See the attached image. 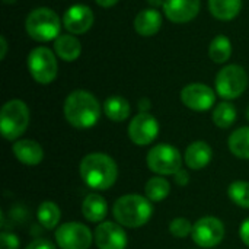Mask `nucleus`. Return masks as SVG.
Returning a JSON list of instances; mask_svg holds the SVG:
<instances>
[{
  "mask_svg": "<svg viewBox=\"0 0 249 249\" xmlns=\"http://www.w3.org/2000/svg\"><path fill=\"white\" fill-rule=\"evenodd\" d=\"M0 47H1V53H0V60H4L6 53H7V41L4 38V35L0 36Z\"/></svg>",
  "mask_w": 249,
  "mask_h": 249,
  "instance_id": "obj_35",
  "label": "nucleus"
},
{
  "mask_svg": "<svg viewBox=\"0 0 249 249\" xmlns=\"http://www.w3.org/2000/svg\"><path fill=\"white\" fill-rule=\"evenodd\" d=\"M36 219H38V223L44 229H47V231L57 229L60 226L58 223H60V219H61V210L54 201L45 200L38 206Z\"/></svg>",
  "mask_w": 249,
  "mask_h": 249,
  "instance_id": "obj_21",
  "label": "nucleus"
},
{
  "mask_svg": "<svg viewBox=\"0 0 249 249\" xmlns=\"http://www.w3.org/2000/svg\"><path fill=\"white\" fill-rule=\"evenodd\" d=\"M20 242L19 238L12 232H1L0 233V249H19Z\"/></svg>",
  "mask_w": 249,
  "mask_h": 249,
  "instance_id": "obj_30",
  "label": "nucleus"
},
{
  "mask_svg": "<svg viewBox=\"0 0 249 249\" xmlns=\"http://www.w3.org/2000/svg\"><path fill=\"white\" fill-rule=\"evenodd\" d=\"M225 223L214 216L200 217L193 225L191 239L200 248H214L225 239Z\"/></svg>",
  "mask_w": 249,
  "mask_h": 249,
  "instance_id": "obj_10",
  "label": "nucleus"
},
{
  "mask_svg": "<svg viewBox=\"0 0 249 249\" xmlns=\"http://www.w3.org/2000/svg\"><path fill=\"white\" fill-rule=\"evenodd\" d=\"M171 193V184L165 177H152L147 179L144 185V197L150 200L152 203H160L163 201Z\"/></svg>",
  "mask_w": 249,
  "mask_h": 249,
  "instance_id": "obj_25",
  "label": "nucleus"
},
{
  "mask_svg": "<svg viewBox=\"0 0 249 249\" xmlns=\"http://www.w3.org/2000/svg\"><path fill=\"white\" fill-rule=\"evenodd\" d=\"M12 152L15 158L26 166L39 165L44 160V149L42 146L31 139H20L16 140L12 146Z\"/></svg>",
  "mask_w": 249,
  "mask_h": 249,
  "instance_id": "obj_17",
  "label": "nucleus"
},
{
  "mask_svg": "<svg viewBox=\"0 0 249 249\" xmlns=\"http://www.w3.org/2000/svg\"><path fill=\"white\" fill-rule=\"evenodd\" d=\"M104 112L107 118L114 123H123L130 117L131 107L128 101L123 96H109L104 102Z\"/></svg>",
  "mask_w": 249,
  "mask_h": 249,
  "instance_id": "obj_23",
  "label": "nucleus"
},
{
  "mask_svg": "<svg viewBox=\"0 0 249 249\" xmlns=\"http://www.w3.org/2000/svg\"><path fill=\"white\" fill-rule=\"evenodd\" d=\"M162 26V15L156 9H143L134 19V29L142 36H153Z\"/></svg>",
  "mask_w": 249,
  "mask_h": 249,
  "instance_id": "obj_19",
  "label": "nucleus"
},
{
  "mask_svg": "<svg viewBox=\"0 0 249 249\" xmlns=\"http://www.w3.org/2000/svg\"><path fill=\"white\" fill-rule=\"evenodd\" d=\"M236 117H238L236 108L229 101H223V102L217 104V107L213 109V114H212L213 123L219 128L232 127L236 121Z\"/></svg>",
  "mask_w": 249,
  "mask_h": 249,
  "instance_id": "obj_26",
  "label": "nucleus"
},
{
  "mask_svg": "<svg viewBox=\"0 0 249 249\" xmlns=\"http://www.w3.org/2000/svg\"><path fill=\"white\" fill-rule=\"evenodd\" d=\"M29 125V108L20 99L7 101L0 111V133L9 142H16Z\"/></svg>",
  "mask_w": 249,
  "mask_h": 249,
  "instance_id": "obj_4",
  "label": "nucleus"
},
{
  "mask_svg": "<svg viewBox=\"0 0 249 249\" xmlns=\"http://www.w3.org/2000/svg\"><path fill=\"white\" fill-rule=\"evenodd\" d=\"M210 13L220 20H232L242 9V0H209Z\"/></svg>",
  "mask_w": 249,
  "mask_h": 249,
  "instance_id": "obj_24",
  "label": "nucleus"
},
{
  "mask_svg": "<svg viewBox=\"0 0 249 249\" xmlns=\"http://www.w3.org/2000/svg\"><path fill=\"white\" fill-rule=\"evenodd\" d=\"M165 16L174 23H187L200 12V0H165Z\"/></svg>",
  "mask_w": 249,
  "mask_h": 249,
  "instance_id": "obj_15",
  "label": "nucleus"
},
{
  "mask_svg": "<svg viewBox=\"0 0 249 249\" xmlns=\"http://www.w3.org/2000/svg\"><path fill=\"white\" fill-rule=\"evenodd\" d=\"M55 54L64 61H74L82 53L80 41L71 34H63L54 41Z\"/></svg>",
  "mask_w": 249,
  "mask_h": 249,
  "instance_id": "obj_20",
  "label": "nucleus"
},
{
  "mask_svg": "<svg viewBox=\"0 0 249 249\" xmlns=\"http://www.w3.org/2000/svg\"><path fill=\"white\" fill-rule=\"evenodd\" d=\"M108 213V204L107 200L98 194L90 193L85 197L82 203V214L89 223H102Z\"/></svg>",
  "mask_w": 249,
  "mask_h": 249,
  "instance_id": "obj_18",
  "label": "nucleus"
},
{
  "mask_svg": "<svg viewBox=\"0 0 249 249\" xmlns=\"http://www.w3.org/2000/svg\"><path fill=\"white\" fill-rule=\"evenodd\" d=\"M127 133L133 144L144 147L156 140L159 134V123L150 112H139L131 118Z\"/></svg>",
  "mask_w": 249,
  "mask_h": 249,
  "instance_id": "obj_11",
  "label": "nucleus"
},
{
  "mask_svg": "<svg viewBox=\"0 0 249 249\" xmlns=\"http://www.w3.org/2000/svg\"><path fill=\"white\" fill-rule=\"evenodd\" d=\"M247 117H248V120H249V107H248V109H247Z\"/></svg>",
  "mask_w": 249,
  "mask_h": 249,
  "instance_id": "obj_39",
  "label": "nucleus"
},
{
  "mask_svg": "<svg viewBox=\"0 0 249 249\" xmlns=\"http://www.w3.org/2000/svg\"><path fill=\"white\" fill-rule=\"evenodd\" d=\"M25 28L32 39L38 42H47L53 39L55 41L60 36L58 34L61 29V22L53 9L38 7L28 15Z\"/></svg>",
  "mask_w": 249,
  "mask_h": 249,
  "instance_id": "obj_5",
  "label": "nucleus"
},
{
  "mask_svg": "<svg viewBox=\"0 0 249 249\" xmlns=\"http://www.w3.org/2000/svg\"><path fill=\"white\" fill-rule=\"evenodd\" d=\"M66 121L74 128H90L96 125L101 118L102 108L96 96L88 90H73L67 95L63 107Z\"/></svg>",
  "mask_w": 249,
  "mask_h": 249,
  "instance_id": "obj_2",
  "label": "nucleus"
},
{
  "mask_svg": "<svg viewBox=\"0 0 249 249\" xmlns=\"http://www.w3.org/2000/svg\"><path fill=\"white\" fill-rule=\"evenodd\" d=\"M149 4H152L153 7H159V6H163L165 4V0H147Z\"/></svg>",
  "mask_w": 249,
  "mask_h": 249,
  "instance_id": "obj_37",
  "label": "nucleus"
},
{
  "mask_svg": "<svg viewBox=\"0 0 249 249\" xmlns=\"http://www.w3.org/2000/svg\"><path fill=\"white\" fill-rule=\"evenodd\" d=\"M248 86V74L244 67L229 64L223 67L216 76V92L225 101L239 98Z\"/></svg>",
  "mask_w": 249,
  "mask_h": 249,
  "instance_id": "obj_7",
  "label": "nucleus"
},
{
  "mask_svg": "<svg viewBox=\"0 0 249 249\" xmlns=\"http://www.w3.org/2000/svg\"><path fill=\"white\" fill-rule=\"evenodd\" d=\"M137 108H139V112H149V109L152 108V102L149 98H142L139 102H137Z\"/></svg>",
  "mask_w": 249,
  "mask_h": 249,
  "instance_id": "obj_34",
  "label": "nucleus"
},
{
  "mask_svg": "<svg viewBox=\"0 0 249 249\" xmlns=\"http://www.w3.org/2000/svg\"><path fill=\"white\" fill-rule=\"evenodd\" d=\"M229 152L242 160H249V127L236 128L228 139Z\"/></svg>",
  "mask_w": 249,
  "mask_h": 249,
  "instance_id": "obj_22",
  "label": "nucleus"
},
{
  "mask_svg": "<svg viewBox=\"0 0 249 249\" xmlns=\"http://www.w3.org/2000/svg\"><path fill=\"white\" fill-rule=\"evenodd\" d=\"M3 1H4L6 4H9V3H15L16 0H3Z\"/></svg>",
  "mask_w": 249,
  "mask_h": 249,
  "instance_id": "obj_38",
  "label": "nucleus"
},
{
  "mask_svg": "<svg viewBox=\"0 0 249 249\" xmlns=\"http://www.w3.org/2000/svg\"><path fill=\"white\" fill-rule=\"evenodd\" d=\"M80 179L95 191H105L114 187L118 179V165L107 153L92 152L83 156L79 163Z\"/></svg>",
  "mask_w": 249,
  "mask_h": 249,
  "instance_id": "obj_1",
  "label": "nucleus"
},
{
  "mask_svg": "<svg viewBox=\"0 0 249 249\" xmlns=\"http://www.w3.org/2000/svg\"><path fill=\"white\" fill-rule=\"evenodd\" d=\"M228 197L229 200L241 207L249 210V182L244 179H238L229 184L228 187Z\"/></svg>",
  "mask_w": 249,
  "mask_h": 249,
  "instance_id": "obj_28",
  "label": "nucleus"
},
{
  "mask_svg": "<svg viewBox=\"0 0 249 249\" xmlns=\"http://www.w3.org/2000/svg\"><path fill=\"white\" fill-rule=\"evenodd\" d=\"M239 238H241L242 244L249 248V217L248 219H245V220L241 223V228H239Z\"/></svg>",
  "mask_w": 249,
  "mask_h": 249,
  "instance_id": "obj_32",
  "label": "nucleus"
},
{
  "mask_svg": "<svg viewBox=\"0 0 249 249\" xmlns=\"http://www.w3.org/2000/svg\"><path fill=\"white\" fill-rule=\"evenodd\" d=\"M174 178H175V182L178 184V185H181V187H185L188 182H190V174H188V171L187 169H181V171H178L175 175H174Z\"/></svg>",
  "mask_w": 249,
  "mask_h": 249,
  "instance_id": "obj_33",
  "label": "nucleus"
},
{
  "mask_svg": "<svg viewBox=\"0 0 249 249\" xmlns=\"http://www.w3.org/2000/svg\"><path fill=\"white\" fill-rule=\"evenodd\" d=\"M25 249H57V247L48 239H34Z\"/></svg>",
  "mask_w": 249,
  "mask_h": 249,
  "instance_id": "obj_31",
  "label": "nucleus"
},
{
  "mask_svg": "<svg viewBox=\"0 0 249 249\" xmlns=\"http://www.w3.org/2000/svg\"><path fill=\"white\" fill-rule=\"evenodd\" d=\"M101 7H112L114 4L118 3V0H95Z\"/></svg>",
  "mask_w": 249,
  "mask_h": 249,
  "instance_id": "obj_36",
  "label": "nucleus"
},
{
  "mask_svg": "<svg viewBox=\"0 0 249 249\" xmlns=\"http://www.w3.org/2000/svg\"><path fill=\"white\" fill-rule=\"evenodd\" d=\"M182 104L191 111L206 112L216 102L214 90L204 83H190L181 90Z\"/></svg>",
  "mask_w": 249,
  "mask_h": 249,
  "instance_id": "obj_13",
  "label": "nucleus"
},
{
  "mask_svg": "<svg viewBox=\"0 0 249 249\" xmlns=\"http://www.w3.org/2000/svg\"><path fill=\"white\" fill-rule=\"evenodd\" d=\"M55 244L60 249H89L93 242L92 231L80 222H67L54 232Z\"/></svg>",
  "mask_w": 249,
  "mask_h": 249,
  "instance_id": "obj_9",
  "label": "nucleus"
},
{
  "mask_svg": "<svg viewBox=\"0 0 249 249\" xmlns=\"http://www.w3.org/2000/svg\"><path fill=\"white\" fill-rule=\"evenodd\" d=\"M28 69L32 79L41 85H50L54 82L58 73L57 58L47 47H36L29 53Z\"/></svg>",
  "mask_w": 249,
  "mask_h": 249,
  "instance_id": "obj_8",
  "label": "nucleus"
},
{
  "mask_svg": "<svg viewBox=\"0 0 249 249\" xmlns=\"http://www.w3.org/2000/svg\"><path fill=\"white\" fill-rule=\"evenodd\" d=\"M112 216L125 229H139L149 223L153 216V203L140 194H125L115 200Z\"/></svg>",
  "mask_w": 249,
  "mask_h": 249,
  "instance_id": "obj_3",
  "label": "nucleus"
},
{
  "mask_svg": "<svg viewBox=\"0 0 249 249\" xmlns=\"http://www.w3.org/2000/svg\"><path fill=\"white\" fill-rule=\"evenodd\" d=\"M93 241L98 249H125L128 245L125 228L109 220H104L95 228Z\"/></svg>",
  "mask_w": 249,
  "mask_h": 249,
  "instance_id": "obj_12",
  "label": "nucleus"
},
{
  "mask_svg": "<svg viewBox=\"0 0 249 249\" xmlns=\"http://www.w3.org/2000/svg\"><path fill=\"white\" fill-rule=\"evenodd\" d=\"M182 163L184 155H181V152L169 143L152 146L146 156L147 168L159 177H174L182 169Z\"/></svg>",
  "mask_w": 249,
  "mask_h": 249,
  "instance_id": "obj_6",
  "label": "nucleus"
},
{
  "mask_svg": "<svg viewBox=\"0 0 249 249\" xmlns=\"http://www.w3.org/2000/svg\"><path fill=\"white\" fill-rule=\"evenodd\" d=\"M193 225L185 217H175L169 223V233L177 239H184L187 236H191L193 233Z\"/></svg>",
  "mask_w": 249,
  "mask_h": 249,
  "instance_id": "obj_29",
  "label": "nucleus"
},
{
  "mask_svg": "<svg viewBox=\"0 0 249 249\" xmlns=\"http://www.w3.org/2000/svg\"><path fill=\"white\" fill-rule=\"evenodd\" d=\"M209 55L217 64L226 63L231 58V55H232L231 39L228 36H225V35L214 36L213 41L210 42V47H209Z\"/></svg>",
  "mask_w": 249,
  "mask_h": 249,
  "instance_id": "obj_27",
  "label": "nucleus"
},
{
  "mask_svg": "<svg viewBox=\"0 0 249 249\" xmlns=\"http://www.w3.org/2000/svg\"><path fill=\"white\" fill-rule=\"evenodd\" d=\"M93 20H95L93 12L86 4H73L66 10L63 16L64 28L74 35L88 32L92 28Z\"/></svg>",
  "mask_w": 249,
  "mask_h": 249,
  "instance_id": "obj_14",
  "label": "nucleus"
},
{
  "mask_svg": "<svg viewBox=\"0 0 249 249\" xmlns=\"http://www.w3.org/2000/svg\"><path fill=\"white\" fill-rule=\"evenodd\" d=\"M213 158L212 146L204 140L193 142L184 150V163L191 171H201L204 169Z\"/></svg>",
  "mask_w": 249,
  "mask_h": 249,
  "instance_id": "obj_16",
  "label": "nucleus"
}]
</instances>
